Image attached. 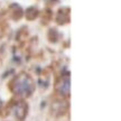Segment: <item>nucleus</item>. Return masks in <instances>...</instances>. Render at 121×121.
I'll use <instances>...</instances> for the list:
<instances>
[{"label": "nucleus", "mask_w": 121, "mask_h": 121, "mask_svg": "<svg viewBox=\"0 0 121 121\" xmlns=\"http://www.w3.org/2000/svg\"><path fill=\"white\" fill-rule=\"evenodd\" d=\"M11 89L15 94L26 98L29 96L34 91V82L29 75H27L26 73H22L13 81Z\"/></svg>", "instance_id": "f257e3e1"}, {"label": "nucleus", "mask_w": 121, "mask_h": 121, "mask_svg": "<svg viewBox=\"0 0 121 121\" xmlns=\"http://www.w3.org/2000/svg\"><path fill=\"white\" fill-rule=\"evenodd\" d=\"M11 113L18 120H22L26 117L27 113V104L22 101H16L11 104Z\"/></svg>", "instance_id": "f03ea898"}, {"label": "nucleus", "mask_w": 121, "mask_h": 121, "mask_svg": "<svg viewBox=\"0 0 121 121\" xmlns=\"http://www.w3.org/2000/svg\"><path fill=\"white\" fill-rule=\"evenodd\" d=\"M56 90L60 94L64 95V96H69V90H71V83H69V74H65L58 80L56 84Z\"/></svg>", "instance_id": "7ed1b4c3"}]
</instances>
